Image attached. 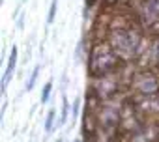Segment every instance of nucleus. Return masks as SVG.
<instances>
[{"label":"nucleus","mask_w":159,"mask_h":142,"mask_svg":"<svg viewBox=\"0 0 159 142\" xmlns=\"http://www.w3.org/2000/svg\"><path fill=\"white\" fill-rule=\"evenodd\" d=\"M38 73H39V67L34 69V73H32V77H30V82L26 84V90H32V88H34V82H36V79H38Z\"/></svg>","instance_id":"nucleus-7"},{"label":"nucleus","mask_w":159,"mask_h":142,"mask_svg":"<svg viewBox=\"0 0 159 142\" xmlns=\"http://www.w3.org/2000/svg\"><path fill=\"white\" fill-rule=\"evenodd\" d=\"M15 64H17V49L13 47V51H11V54H10L8 67H6V71H4V79H2V92L6 90L8 82L11 81V75H13V71H15Z\"/></svg>","instance_id":"nucleus-5"},{"label":"nucleus","mask_w":159,"mask_h":142,"mask_svg":"<svg viewBox=\"0 0 159 142\" xmlns=\"http://www.w3.org/2000/svg\"><path fill=\"white\" fill-rule=\"evenodd\" d=\"M66 116H67V99L64 97V109H62V123L66 122Z\"/></svg>","instance_id":"nucleus-9"},{"label":"nucleus","mask_w":159,"mask_h":142,"mask_svg":"<svg viewBox=\"0 0 159 142\" xmlns=\"http://www.w3.org/2000/svg\"><path fill=\"white\" fill-rule=\"evenodd\" d=\"M118 65V54L114 52L112 47L107 45H96L92 51V58H90V73L92 75H105L111 69H114Z\"/></svg>","instance_id":"nucleus-1"},{"label":"nucleus","mask_w":159,"mask_h":142,"mask_svg":"<svg viewBox=\"0 0 159 142\" xmlns=\"http://www.w3.org/2000/svg\"><path fill=\"white\" fill-rule=\"evenodd\" d=\"M142 19L148 24L159 21V0H146L142 4Z\"/></svg>","instance_id":"nucleus-4"},{"label":"nucleus","mask_w":159,"mask_h":142,"mask_svg":"<svg viewBox=\"0 0 159 142\" xmlns=\"http://www.w3.org/2000/svg\"><path fill=\"white\" fill-rule=\"evenodd\" d=\"M52 120H54V110H51L49 116H47V122H45V129H47V131L52 129Z\"/></svg>","instance_id":"nucleus-8"},{"label":"nucleus","mask_w":159,"mask_h":142,"mask_svg":"<svg viewBox=\"0 0 159 142\" xmlns=\"http://www.w3.org/2000/svg\"><path fill=\"white\" fill-rule=\"evenodd\" d=\"M90 6H94V0H86V8H90Z\"/></svg>","instance_id":"nucleus-11"},{"label":"nucleus","mask_w":159,"mask_h":142,"mask_svg":"<svg viewBox=\"0 0 159 142\" xmlns=\"http://www.w3.org/2000/svg\"><path fill=\"white\" fill-rule=\"evenodd\" d=\"M135 88L144 95H153L159 88V81L153 73H139L135 77Z\"/></svg>","instance_id":"nucleus-3"},{"label":"nucleus","mask_w":159,"mask_h":142,"mask_svg":"<svg viewBox=\"0 0 159 142\" xmlns=\"http://www.w3.org/2000/svg\"><path fill=\"white\" fill-rule=\"evenodd\" d=\"M111 45L114 52L122 56H131L140 45V36L137 30H116L111 34Z\"/></svg>","instance_id":"nucleus-2"},{"label":"nucleus","mask_w":159,"mask_h":142,"mask_svg":"<svg viewBox=\"0 0 159 142\" xmlns=\"http://www.w3.org/2000/svg\"><path fill=\"white\" fill-rule=\"evenodd\" d=\"M51 88H52V84H51V82H47V84H45V88H43V94H41V103H45V101L49 99Z\"/></svg>","instance_id":"nucleus-6"},{"label":"nucleus","mask_w":159,"mask_h":142,"mask_svg":"<svg viewBox=\"0 0 159 142\" xmlns=\"http://www.w3.org/2000/svg\"><path fill=\"white\" fill-rule=\"evenodd\" d=\"M54 11H56V2H52V6H51V11H49V23H52V19H54Z\"/></svg>","instance_id":"nucleus-10"},{"label":"nucleus","mask_w":159,"mask_h":142,"mask_svg":"<svg viewBox=\"0 0 159 142\" xmlns=\"http://www.w3.org/2000/svg\"><path fill=\"white\" fill-rule=\"evenodd\" d=\"M58 142H62V138H60V140H58Z\"/></svg>","instance_id":"nucleus-12"}]
</instances>
